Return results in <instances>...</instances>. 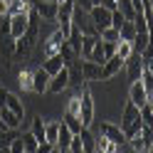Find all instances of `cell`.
I'll return each instance as SVG.
<instances>
[{"label":"cell","instance_id":"6da1fadb","mask_svg":"<svg viewBox=\"0 0 153 153\" xmlns=\"http://www.w3.org/2000/svg\"><path fill=\"white\" fill-rule=\"evenodd\" d=\"M79 114H82V126L89 128L91 121H94V97H91V89H89V82H84L79 89Z\"/></svg>","mask_w":153,"mask_h":153},{"label":"cell","instance_id":"7a4b0ae2","mask_svg":"<svg viewBox=\"0 0 153 153\" xmlns=\"http://www.w3.org/2000/svg\"><path fill=\"white\" fill-rule=\"evenodd\" d=\"M62 121L69 126L72 133H79L84 126H82V114H79V94H74V97L67 101V106H64V116Z\"/></svg>","mask_w":153,"mask_h":153},{"label":"cell","instance_id":"3957f363","mask_svg":"<svg viewBox=\"0 0 153 153\" xmlns=\"http://www.w3.org/2000/svg\"><path fill=\"white\" fill-rule=\"evenodd\" d=\"M74 7H76V0H62L59 7H57V22H59V32L64 37H69V32H72Z\"/></svg>","mask_w":153,"mask_h":153},{"label":"cell","instance_id":"277c9868","mask_svg":"<svg viewBox=\"0 0 153 153\" xmlns=\"http://www.w3.org/2000/svg\"><path fill=\"white\" fill-rule=\"evenodd\" d=\"M72 27H76L82 35H99L97 27H94L91 17L87 10H82V7H74V17H72Z\"/></svg>","mask_w":153,"mask_h":153},{"label":"cell","instance_id":"5b68a950","mask_svg":"<svg viewBox=\"0 0 153 153\" xmlns=\"http://www.w3.org/2000/svg\"><path fill=\"white\" fill-rule=\"evenodd\" d=\"M151 141H153V128H151V126H143L138 133H133L126 143H128V146L136 151V153H143V151H148Z\"/></svg>","mask_w":153,"mask_h":153},{"label":"cell","instance_id":"8992f818","mask_svg":"<svg viewBox=\"0 0 153 153\" xmlns=\"http://www.w3.org/2000/svg\"><path fill=\"white\" fill-rule=\"evenodd\" d=\"M64 89H69V69L62 67L59 72H54L50 76V84H47V91L50 94H62Z\"/></svg>","mask_w":153,"mask_h":153},{"label":"cell","instance_id":"52a82bcc","mask_svg":"<svg viewBox=\"0 0 153 153\" xmlns=\"http://www.w3.org/2000/svg\"><path fill=\"white\" fill-rule=\"evenodd\" d=\"M27 25H30V13L10 15V35H13V40H20V37L27 32Z\"/></svg>","mask_w":153,"mask_h":153},{"label":"cell","instance_id":"ba28073f","mask_svg":"<svg viewBox=\"0 0 153 153\" xmlns=\"http://www.w3.org/2000/svg\"><path fill=\"white\" fill-rule=\"evenodd\" d=\"M89 17H91L94 27H97V32H101L104 27H111V13L106 7H101V5H94L89 10Z\"/></svg>","mask_w":153,"mask_h":153},{"label":"cell","instance_id":"9c48e42d","mask_svg":"<svg viewBox=\"0 0 153 153\" xmlns=\"http://www.w3.org/2000/svg\"><path fill=\"white\" fill-rule=\"evenodd\" d=\"M64 40H67V37H64L59 30H54V32L45 40V45H42V59H45V57H52V54L59 52V50H62V45H64Z\"/></svg>","mask_w":153,"mask_h":153},{"label":"cell","instance_id":"30bf717a","mask_svg":"<svg viewBox=\"0 0 153 153\" xmlns=\"http://www.w3.org/2000/svg\"><path fill=\"white\" fill-rule=\"evenodd\" d=\"M123 69H126V74H128L131 82H138L141 74H143V57H141L138 52H133L128 59L123 62Z\"/></svg>","mask_w":153,"mask_h":153},{"label":"cell","instance_id":"8fae6325","mask_svg":"<svg viewBox=\"0 0 153 153\" xmlns=\"http://www.w3.org/2000/svg\"><path fill=\"white\" fill-rule=\"evenodd\" d=\"M0 101H3L5 106L15 114V116H20V119L25 116V106H22V101L17 99L13 91H7V89H3V87H0Z\"/></svg>","mask_w":153,"mask_h":153},{"label":"cell","instance_id":"7c38bea8","mask_svg":"<svg viewBox=\"0 0 153 153\" xmlns=\"http://www.w3.org/2000/svg\"><path fill=\"white\" fill-rule=\"evenodd\" d=\"M121 69H123V59H121L119 54H114V57H109V59L101 64V79H104V82L114 79V76H116Z\"/></svg>","mask_w":153,"mask_h":153},{"label":"cell","instance_id":"4fadbf2b","mask_svg":"<svg viewBox=\"0 0 153 153\" xmlns=\"http://www.w3.org/2000/svg\"><path fill=\"white\" fill-rule=\"evenodd\" d=\"M57 7H59V3H42V0H35V10L40 15V20H45V22H57Z\"/></svg>","mask_w":153,"mask_h":153},{"label":"cell","instance_id":"5bb4252c","mask_svg":"<svg viewBox=\"0 0 153 153\" xmlns=\"http://www.w3.org/2000/svg\"><path fill=\"white\" fill-rule=\"evenodd\" d=\"M99 133H101V136H106L109 141H114L116 146H123V143H126V136H123V131H121L119 126H114V123H109V121H101Z\"/></svg>","mask_w":153,"mask_h":153},{"label":"cell","instance_id":"9a60e30c","mask_svg":"<svg viewBox=\"0 0 153 153\" xmlns=\"http://www.w3.org/2000/svg\"><path fill=\"white\" fill-rule=\"evenodd\" d=\"M47 84H50V74L42 67L32 69V94H47Z\"/></svg>","mask_w":153,"mask_h":153},{"label":"cell","instance_id":"2e32d148","mask_svg":"<svg viewBox=\"0 0 153 153\" xmlns=\"http://www.w3.org/2000/svg\"><path fill=\"white\" fill-rule=\"evenodd\" d=\"M128 101H131V104H136L138 109L143 106V104H148V94H146V89H143V84H141V79H138V82H131Z\"/></svg>","mask_w":153,"mask_h":153},{"label":"cell","instance_id":"e0dca14e","mask_svg":"<svg viewBox=\"0 0 153 153\" xmlns=\"http://www.w3.org/2000/svg\"><path fill=\"white\" fill-rule=\"evenodd\" d=\"M82 76H84V82L101 79V64L91 62V59H82Z\"/></svg>","mask_w":153,"mask_h":153},{"label":"cell","instance_id":"ac0fdd59","mask_svg":"<svg viewBox=\"0 0 153 153\" xmlns=\"http://www.w3.org/2000/svg\"><path fill=\"white\" fill-rule=\"evenodd\" d=\"M136 119H138V106H136V104H131V101H126V106H123V111H121V126L119 128L126 131Z\"/></svg>","mask_w":153,"mask_h":153},{"label":"cell","instance_id":"d6986e66","mask_svg":"<svg viewBox=\"0 0 153 153\" xmlns=\"http://www.w3.org/2000/svg\"><path fill=\"white\" fill-rule=\"evenodd\" d=\"M67 69H69V87L72 89H79L82 84H84V76H82V57L76 62H72Z\"/></svg>","mask_w":153,"mask_h":153},{"label":"cell","instance_id":"ffe728a7","mask_svg":"<svg viewBox=\"0 0 153 153\" xmlns=\"http://www.w3.org/2000/svg\"><path fill=\"white\" fill-rule=\"evenodd\" d=\"M40 67H42V69H45L47 74L52 76L54 72H59L62 67H64V62H62V54L57 52V54H52V57H45V59H42V64H40Z\"/></svg>","mask_w":153,"mask_h":153},{"label":"cell","instance_id":"44dd1931","mask_svg":"<svg viewBox=\"0 0 153 153\" xmlns=\"http://www.w3.org/2000/svg\"><path fill=\"white\" fill-rule=\"evenodd\" d=\"M72 136H74V133L69 131V126H67L64 121H59V136H57V148H59V151H67V148H69Z\"/></svg>","mask_w":153,"mask_h":153},{"label":"cell","instance_id":"7402d4cb","mask_svg":"<svg viewBox=\"0 0 153 153\" xmlns=\"http://www.w3.org/2000/svg\"><path fill=\"white\" fill-rule=\"evenodd\" d=\"M0 116H3V121H5V126H7V128H17V126H20V121H22L20 116H15V114L5 106L3 101H0Z\"/></svg>","mask_w":153,"mask_h":153},{"label":"cell","instance_id":"603a6c76","mask_svg":"<svg viewBox=\"0 0 153 153\" xmlns=\"http://www.w3.org/2000/svg\"><path fill=\"white\" fill-rule=\"evenodd\" d=\"M94 143H97V151H104V153H119L121 151V146H116L114 141H109L106 136H101V133L94 138Z\"/></svg>","mask_w":153,"mask_h":153},{"label":"cell","instance_id":"cb8c5ba5","mask_svg":"<svg viewBox=\"0 0 153 153\" xmlns=\"http://www.w3.org/2000/svg\"><path fill=\"white\" fill-rule=\"evenodd\" d=\"M97 40H99V35H82V52H79L82 59H89V54L94 50V45H97Z\"/></svg>","mask_w":153,"mask_h":153},{"label":"cell","instance_id":"d4e9b609","mask_svg":"<svg viewBox=\"0 0 153 153\" xmlns=\"http://www.w3.org/2000/svg\"><path fill=\"white\" fill-rule=\"evenodd\" d=\"M57 136H59V121H45V141L57 146Z\"/></svg>","mask_w":153,"mask_h":153},{"label":"cell","instance_id":"484cf974","mask_svg":"<svg viewBox=\"0 0 153 153\" xmlns=\"http://www.w3.org/2000/svg\"><path fill=\"white\" fill-rule=\"evenodd\" d=\"M30 133H32V136L37 138V141H45V119L40 116V114H37V116L32 119V123H30Z\"/></svg>","mask_w":153,"mask_h":153},{"label":"cell","instance_id":"4316f807","mask_svg":"<svg viewBox=\"0 0 153 153\" xmlns=\"http://www.w3.org/2000/svg\"><path fill=\"white\" fill-rule=\"evenodd\" d=\"M17 84L22 87V91H32V69L30 67H22L20 74H17Z\"/></svg>","mask_w":153,"mask_h":153},{"label":"cell","instance_id":"83f0119b","mask_svg":"<svg viewBox=\"0 0 153 153\" xmlns=\"http://www.w3.org/2000/svg\"><path fill=\"white\" fill-rule=\"evenodd\" d=\"M119 37H121V40H126V42H131L133 37H136V27H133V20H126V22L119 27Z\"/></svg>","mask_w":153,"mask_h":153},{"label":"cell","instance_id":"f1b7e54d","mask_svg":"<svg viewBox=\"0 0 153 153\" xmlns=\"http://www.w3.org/2000/svg\"><path fill=\"white\" fill-rule=\"evenodd\" d=\"M20 138H22V146H25V153H35L37 151V146H40V141H37L30 131H25V133H20Z\"/></svg>","mask_w":153,"mask_h":153},{"label":"cell","instance_id":"f546056e","mask_svg":"<svg viewBox=\"0 0 153 153\" xmlns=\"http://www.w3.org/2000/svg\"><path fill=\"white\" fill-rule=\"evenodd\" d=\"M116 10L126 17V20H133V17H136V7H133L131 0H119V7H116Z\"/></svg>","mask_w":153,"mask_h":153},{"label":"cell","instance_id":"4dcf8cb0","mask_svg":"<svg viewBox=\"0 0 153 153\" xmlns=\"http://www.w3.org/2000/svg\"><path fill=\"white\" fill-rule=\"evenodd\" d=\"M15 138H17V128H3L0 131V148H10Z\"/></svg>","mask_w":153,"mask_h":153},{"label":"cell","instance_id":"1f68e13d","mask_svg":"<svg viewBox=\"0 0 153 153\" xmlns=\"http://www.w3.org/2000/svg\"><path fill=\"white\" fill-rule=\"evenodd\" d=\"M99 40H101V42H119L121 37H119V30H116V27H104V30L99 32Z\"/></svg>","mask_w":153,"mask_h":153},{"label":"cell","instance_id":"d6a6232c","mask_svg":"<svg viewBox=\"0 0 153 153\" xmlns=\"http://www.w3.org/2000/svg\"><path fill=\"white\" fill-rule=\"evenodd\" d=\"M141 84H143V89H146L148 99H151L153 97V72H148L146 67H143V74H141Z\"/></svg>","mask_w":153,"mask_h":153},{"label":"cell","instance_id":"836d02e7","mask_svg":"<svg viewBox=\"0 0 153 153\" xmlns=\"http://www.w3.org/2000/svg\"><path fill=\"white\" fill-rule=\"evenodd\" d=\"M116 54L121 57L123 62H126L128 57L133 54V47H131V42H126V40H119V45H116Z\"/></svg>","mask_w":153,"mask_h":153},{"label":"cell","instance_id":"e575fe53","mask_svg":"<svg viewBox=\"0 0 153 153\" xmlns=\"http://www.w3.org/2000/svg\"><path fill=\"white\" fill-rule=\"evenodd\" d=\"M138 116H141V121L146 123V126L153 128V114H151V106H148V104H143V106L138 109Z\"/></svg>","mask_w":153,"mask_h":153},{"label":"cell","instance_id":"d590c367","mask_svg":"<svg viewBox=\"0 0 153 153\" xmlns=\"http://www.w3.org/2000/svg\"><path fill=\"white\" fill-rule=\"evenodd\" d=\"M67 153H84V146H82V136H79V133H74V136H72Z\"/></svg>","mask_w":153,"mask_h":153},{"label":"cell","instance_id":"8d00e7d4","mask_svg":"<svg viewBox=\"0 0 153 153\" xmlns=\"http://www.w3.org/2000/svg\"><path fill=\"white\" fill-rule=\"evenodd\" d=\"M123 22H126V17H123L119 10H114V13H111V27H116V30H119Z\"/></svg>","mask_w":153,"mask_h":153},{"label":"cell","instance_id":"74e56055","mask_svg":"<svg viewBox=\"0 0 153 153\" xmlns=\"http://www.w3.org/2000/svg\"><path fill=\"white\" fill-rule=\"evenodd\" d=\"M10 153H25V146H22V138H20V133H17V138L10 143Z\"/></svg>","mask_w":153,"mask_h":153},{"label":"cell","instance_id":"f35d334b","mask_svg":"<svg viewBox=\"0 0 153 153\" xmlns=\"http://www.w3.org/2000/svg\"><path fill=\"white\" fill-rule=\"evenodd\" d=\"M116 45L119 42H104V57H106V59L116 54Z\"/></svg>","mask_w":153,"mask_h":153},{"label":"cell","instance_id":"ab89813d","mask_svg":"<svg viewBox=\"0 0 153 153\" xmlns=\"http://www.w3.org/2000/svg\"><path fill=\"white\" fill-rule=\"evenodd\" d=\"M99 5H101V7H106L109 13H114V10H116V7H119V0H101Z\"/></svg>","mask_w":153,"mask_h":153},{"label":"cell","instance_id":"60d3db41","mask_svg":"<svg viewBox=\"0 0 153 153\" xmlns=\"http://www.w3.org/2000/svg\"><path fill=\"white\" fill-rule=\"evenodd\" d=\"M52 148H57V146H52V143H47V141H42L40 146H37V151H35V153H50Z\"/></svg>","mask_w":153,"mask_h":153},{"label":"cell","instance_id":"b9f144b4","mask_svg":"<svg viewBox=\"0 0 153 153\" xmlns=\"http://www.w3.org/2000/svg\"><path fill=\"white\" fill-rule=\"evenodd\" d=\"M3 128H7V126H5V121H3V116H0V131H3Z\"/></svg>","mask_w":153,"mask_h":153},{"label":"cell","instance_id":"7bdbcfd3","mask_svg":"<svg viewBox=\"0 0 153 153\" xmlns=\"http://www.w3.org/2000/svg\"><path fill=\"white\" fill-rule=\"evenodd\" d=\"M42 3H62V0H42Z\"/></svg>","mask_w":153,"mask_h":153},{"label":"cell","instance_id":"ee69618b","mask_svg":"<svg viewBox=\"0 0 153 153\" xmlns=\"http://www.w3.org/2000/svg\"><path fill=\"white\" fill-rule=\"evenodd\" d=\"M148 153H153V141H151V146H148Z\"/></svg>","mask_w":153,"mask_h":153},{"label":"cell","instance_id":"f6af8a7d","mask_svg":"<svg viewBox=\"0 0 153 153\" xmlns=\"http://www.w3.org/2000/svg\"><path fill=\"white\" fill-rule=\"evenodd\" d=\"M99 3H101V0H91V5H99Z\"/></svg>","mask_w":153,"mask_h":153},{"label":"cell","instance_id":"bcb514c9","mask_svg":"<svg viewBox=\"0 0 153 153\" xmlns=\"http://www.w3.org/2000/svg\"><path fill=\"white\" fill-rule=\"evenodd\" d=\"M148 106H151V114H153V101H148Z\"/></svg>","mask_w":153,"mask_h":153},{"label":"cell","instance_id":"7dc6e473","mask_svg":"<svg viewBox=\"0 0 153 153\" xmlns=\"http://www.w3.org/2000/svg\"><path fill=\"white\" fill-rule=\"evenodd\" d=\"M94 153H104V151H94Z\"/></svg>","mask_w":153,"mask_h":153},{"label":"cell","instance_id":"c3c4849f","mask_svg":"<svg viewBox=\"0 0 153 153\" xmlns=\"http://www.w3.org/2000/svg\"><path fill=\"white\" fill-rule=\"evenodd\" d=\"M148 101H153V97H151V99H148Z\"/></svg>","mask_w":153,"mask_h":153},{"label":"cell","instance_id":"681fc988","mask_svg":"<svg viewBox=\"0 0 153 153\" xmlns=\"http://www.w3.org/2000/svg\"><path fill=\"white\" fill-rule=\"evenodd\" d=\"M119 153H121V151H119Z\"/></svg>","mask_w":153,"mask_h":153}]
</instances>
